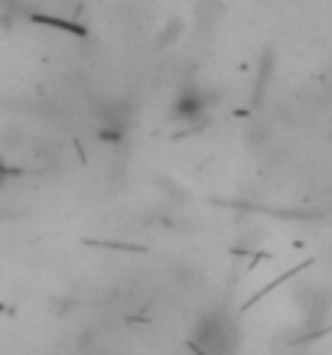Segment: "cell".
<instances>
[{
    "mask_svg": "<svg viewBox=\"0 0 332 355\" xmlns=\"http://www.w3.org/2000/svg\"><path fill=\"white\" fill-rule=\"evenodd\" d=\"M193 349L199 355H235L238 349V329L228 316H202V323L193 333Z\"/></svg>",
    "mask_w": 332,
    "mask_h": 355,
    "instance_id": "6da1fadb",
    "label": "cell"
}]
</instances>
